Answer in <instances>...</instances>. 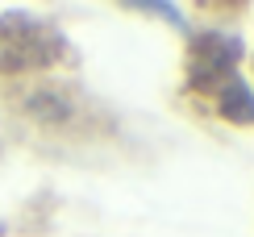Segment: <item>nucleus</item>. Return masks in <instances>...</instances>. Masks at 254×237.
I'll use <instances>...</instances> for the list:
<instances>
[{"instance_id":"f257e3e1","label":"nucleus","mask_w":254,"mask_h":237,"mask_svg":"<svg viewBox=\"0 0 254 237\" xmlns=\"http://www.w3.org/2000/svg\"><path fill=\"white\" fill-rule=\"evenodd\" d=\"M238 59H242V38L238 34H221V29L200 34L192 42V59H188V83H192V92L221 96L225 88H234L242 79Z\"/></svg>"},{"instance_id":"f03ea898","label":"nucleus","mask_w":254,"mask_h":237,"mask_svg":"<svg viewBox=\"0 0 254 237\" xmlns=\"http://www.w3.org/2000/svg\"><path fill=\"white\" fill-rule=\"evenodd\" d=\"M59 34L42 21L29 17H8L0 21V71H29L55 62Z\"/></svg>"}]
</instances>
